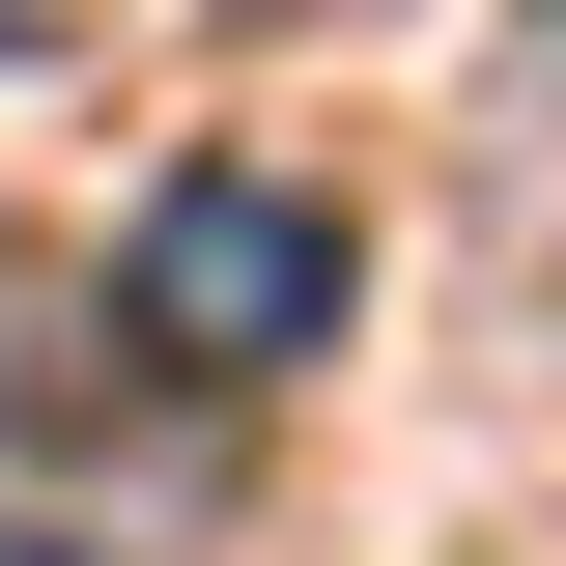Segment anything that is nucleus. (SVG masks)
<instances>
[{"label":"nucleus","instance_id":"1","mask_svg":"<svg viewBox=\"0 0 566 566\" xmlns=\"http://www.w3.org/2000/svg\"><path fill=\"white\" fill-rule=\"evenodd\" d=\"M340 283H368V255H340V199H312V170H255V142H199V170L114 227V340H170L199 397H255V368L340 340Z\"/></svg>","mask_w":566,"mask_h":566}]
</instances>
